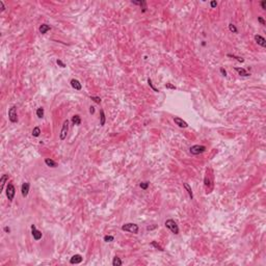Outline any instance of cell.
Segmentation results:
<instances>
[{"instance_id": "obj_1", "label": "cell", "mask_w": 266, "mask_h": 266, "mask_svg": "<svg viewBox=\"0 0 266 266\" xmlns=\"http://www.w3.org/2000/svg\"><path fill=\"white\" fill-rule=\"evenodd\" d=\"M122 230L125 231V232H130V233H133V234H137L138 231H139V228L136 224H132V223H129V224H125L124 225H122Z\"/></svg>"}, {"instance_id": "obj_2", "label": "cell", "mask_w": 266, "mask_h": 266, "mask_svg": "<svg viewBox=\"0 0 266 266\" xmlns=\"http://www.w3.org/2000/svg\"><path fill=\"white\" fill-rule=\"evenodd\" d=\"M165 227L172 231V233H174L176 235L179 234V227L174 219H167L166 222H165Z\"/></svg>"}, {"instance_id": "obj_3", "label": "cell", "mask_w": 266, "mask_h": 266, "mask_svg": "<svg viewBox=\"0 0 266 266\" xmlns=\"http://www.w3.org/2000/svg\"><path fill=\"white\" fill-rule=\"evenodd\" d=\"M206 151V147L202 144H194L190 148V153L192 155H200Z\"/></svg>"}, {"instance_id": "obj_4", "label": "cell", "mask_w": 266, "mask_h": 266, "mask_svg": "<svg viewBox=\"0 0 266 266\" xmlns=\"http://www.w3.org/2000/svg\"><path fill=\"white\" fill-rule=\"evenodd\" d=\"M15 194H16V188H15L14 184L8 183L7 186H6V197H7L8 201H11L12 202V201L14 200Z\"/></svg>"}, {"instance_id": "obj_5", "label": "cell", "mask_w": 266, "mask_h": 266, "mask_svg": "<svg viewBox=\"0 0 266 266\" xmlns=\"http://www.w3.org/2000/svg\"><path fill=\"white\" fill-rule=\"evenodd\" d=\"M8 119L12 123H17L18 122V114H17V107L12 106L8 110Z\"/></svg>"}, {"instance_id": "obj_6", "label": "cell", "mask_w": 266, "mask_h": 266, "mask_svg": "<svg viewBox=\"0 0 266 266\" xmlns=\"http://www.w3.org/2000/svg\"><path fill=\"white\" fill-rule=\"evenodd\" d=\"M68 131H69V121L66 120L62 124V128H61V134H59V138L61 140H64L67 137V134H68Z\"/></svg>"}, {"instance_id": "obj_7", "label": "cell", "mask_w": 266, "mask_h": 266, "mask_svg": "<svg viewBox=\"0 0 266 266\" xmlns=\"http://www.w3.org/2000/svg\"><path fill=\"white\" fill-rule=\"evenodd\" d=\"M31 234L33 236V239L37 240V241H39L40 239H42V236H43L42 232H41V231H39L36 228V225H31Z\"/></svg>"}, {"instance_id": "obj_8", "label": "cell", "mask_w": 266, "mask_h": 266, "mask_svg": "<svg viewBox=\"0 0 266 266\" xmlns=\"http://www.w3.org/2000/svg\"><path fill=\"white\" fill-rule=\"evenodd\" d=\"M29 187H30V184H29L28 182H25L22 184V186H21V193L24 198H26L28 193H29Z\"/></svg>"}, {"instance_id": "obj_9", "label": "cell", "mask_w": 266, "mask_h": 266, "mask_svg": "<svg viewBox=\"0 0 266 266\" xmlns=\"http://www.w3.org/2000/svg\"><path fill=\"white\" fill-rule=\"evenodd\" d=\"M82 260H83L82 256L77 254V255H74L73 257L70 259V263H71V264H79V263L82 262Z\"/></svg>"}, {"instance_id": "obj_10", "label": "cell", "mask_w": 266, "mask_h": 266, "mask_svg": "<svg viewBox=\"0 0 266 266\" xmlns=\"http://www.w3.org/2000/svg\"><path fill=\"white\" fill-rule=\"evenodd\" d=\"M174 122L177 124L179 127H181V128H187L188 127V124L185 122V121H183L181 118H178V117L174 118Z\"/></svg>"}, {"instance_id": "obj_11", "label": "cell", "mask_w": 266, "mask_h": 266, "mask_svg": "<svg viewBox=\"0 0 266 266\" xmlns=\"http://www.w3.org/2000/svg\"><path fill=\"white\" fill-rule=\"evenodd\" d=\"M255 41L257 42V44L260 45V46L266 47V40H265L263 37L259 36V34H256V36H255Z\"/></svg>"}, {"instance_id": "obj_12", "label": "cell", "mask_w": 266, "mask_h": 266, "mask_svg": "<svg viewBox=\"0 0 266 266\" xmlns=\"http://www.w3.org/2000/svg\"><path fill=\"white\" fill-rule=\"evenodd\" d=\"M71 85H72V87H73V88L76 89V91H80V89L82 88L81 83H80L77 79H72V80H71Z\"/></svg>"}, {"instance_id": "obj_13", "label": "cell", "mask_w": 266, "mask_h": 266, "mask_svg": "<svg viewBox=\"0 0 266 266\" xmlns=\"http://www.w3.org/2000/svg\"><path fill=\"white\" fill-rule=\"evenodd\" d=\"M131 2H132L133 4H137V5H139L140 7L143 8V13L145 12V9H147V2L143 1H143H142V0H139V1H133V0H132Z\"/></svg>"}, {"instance_id": "obj_14", "label": "cell", "mask_w": 266, "mask_h": 266, "mask_svg": "<svg viewBox=\"0 0 266 266\" xmlns=\"http://www.w3.org/2000/svg\"><path fill=\"white\" fill-rule=\"evenodd\" d=\"M50 29H51V27H50L48 24H42L41 26H40V32L42 34H45L47 31H49Z\"/></svg>"}, {"instance_id": "obj_15", "label": "cell", "mask_w": 266, "mask_h": 266, "mask_svg": "<svg viewBox=\"0 0 266 266\" xmlns=\"http://www.w3.org/2000/svg\"><path fill=\"white\" fill-rule=\"evenodd\" d=\"M235 70L236 71L238 72V74L240 75V76H243V77H248L249 76V73H247L246 71H245L244 69H242V68H235Z\"/></svg>"}, {"instance_id": "obj_16", "label": "cell", "mask_w": 266, "mask_h": 266, "mask_svg": "<svg viewBox=\"0 0 266 266\" xmlns=\"http://www.w3.org/2000/svg\"><path fill=\"white\" fill-rule=\"evenodd\" d=\"M72 123H73V125H76V126H78V125H80L81 124V119H80V117L78 114H75L74 117H72Z\"/></svg>"}, {"instance_id": "obj_17", "label": "cell", "mask_w": 266, "mask_h": 266, "mask_svg": "<svg viewBox=\"0 0 266 266\" xmlns=\"http://www.w3.org/2000/svg\"><path fill=\"white\" fill-rule=\"evenodd\" d=\"M183 186H184V188L187 190V192H188V195H189V198L190 199H193V193H192V190H191V187L189 186V184L188 183H183Z\"/></svg>"}, {"instance_id": "obj_18", "label": "cell", "mask_w": 266, "mask_h": 266, "mask_svg": "<svg viewBox=\"0 0 266 266\" xmlns=\"http://www.w3.org/2000/svg\"><path fill=\"white\" fill-rule=\"evenodd\" d=\"M45 163H46L48 166H50V167H56V166H57V163L55 162L54 160L49 159V158H46V159H45Z\"/></svg>"}, {"instance_id": "obj_19", "label": "cell", "mask_w": 266, "mask_h": 266, "mask_svg": "<svg viewBox=\"0 0 266 266\" xmlns=\"http://www.w3.org/2000/svg\"><path fill=\"white\" fill-rule=\"evenodd\" d=\"M112 265L113 266H121V265H123V262L118 256H115V257L113 258V261H112Z\"/></svg>"}, {"instance_id": "obj_20", "label": "cell", "mask_w": 266, "mask_h": 266, "mask_svg": "<svg viewBox=\"0 0 266 266\" xmlns=\"http://www.w3.org/2000/svg\"><path fill=\"white\" fill-rule=\"evenodd\" d=\"M100 114H101V117H100V125H101V126H104L106 119H105V113H104V110H103V109H101V111H100Z\"/></svg>"}, {"instance_id": "obj_21", "label": "cell", "mask_w": 266, "mask_h": 266, "mask_svg": "<svg viewBox=\"0 0 266 266\" xmlns=\"http://www.w3.org/2000/svg\"><path fill=\"white\" fill-rule=\"evenodd\" d=\"M6 180H8V176L7 175H3L1 179H0V183H1V191L3 190V187H4V184H5Z\"/></svg>"}, {"instance_id": "obj_22", "label": "cell", "mask_w": 266, "mask_h": 266, "mask_svg": "<svg viewBox=\"0 0 266 266\" xmlns=\"http://www.w3.org/2000/svg\"><path fill=\"white\" fill-rule=\"evenodd\" d=\"M32 135L34 137H39L40 135H41V129H40V127H34L33 130H32Z\"/></svg>"}, {"instance_id": "obj_23", "label": "cell", "mask_w": 266, "mask_h": 266, "mask_svg": "<svg viewBox=\"0 0 266 266\" xmlns=\"http://www.w3.org/2000/svg\"><path fill=\"white\" fill-rule=\"evenodd\" d=\"M37 117L39 119H42L44 118V108L43 107H39L37 109Z\"/></svg>"}, {"instance_id": "obj_24", "label": "cell", "mask_w": 266, "mask_h": 266, "mask_svg": "<svg viewBox=\"0 0 266 266\" xmlns=\"http://www.w3.org/2000/svg\"><path fill=\"white\" fill-rule=\"evenodd\" d=\"M229 29H230V31H231V32H233V33H237V32H238L237 28H236V26H235L233 23H230V24H229Z\"/></svg>"}, {"instance_id": "obj_25", "label": "cell", "mask_w": 266, "mask_h": 266, "mask_svg": "<svg viewBox=\"0 0 266 266\" xmlns=\"http://www.w3.org/2000/svg\"><path fill=\"white\" fill-rule=\"evenodd\" d=\"M228 57H231V58H235L236 61H238L239 62H243L244 61V59L242 57H238V56H236V55H233V54H228L227 55Z\"/></svg>"}, {"instance_id": "obj_26", "label": "cell", "mask_w": 266, "mask_h": 266, "mask_svg": "<svg viewBox=\"0 0 266 266\" xmlns=\"http://www.w3.org/2000/svg\"><path fill=\"white\" fill-rule=\"evenodd\" d=\"M113 240H114V237L111 236V235H105L104 236V241L105 242H111V241H113Z\"/></svg>"}, {"instance_id": "obj_27", "label": "cell", "mask_w": 266, "mask_h": 266, "mask_svg": "<svg viewBox=\"0 0 266 266\" xmlns=\"http://www.w3.org/2000/svg\"><path fill=\"white\" fill-rule=\"evenodd\" d=\"M148 83H149V85H150V87H151L154 92H156V93H158V92H159V89H158V88H156V87H155L154 85H153V82H152L151 78H149V79H148Z\"/></svg>"}, {"instance_id": "obj_28", "label": "cell", "mask_w": 266, "mask_h": 266, "mask_svg": "<svg viewBox=\"0 0 266 266\" xmlns=\"http://www.w3.org/2000/svg\"><path fill=\"white\" fill-rule=\"evenodd\" d=\"M149 185H150V183L149 182H142L139 184V186H140V188L142 189H143V190H147L148 189V187H149Z\"/></svg>"}, {"instance_id": "obj_29", "label": "cell", "mask_w": 266, "mask_h": 266, "mask_svg": "<svg viewBox=\"0 0 266 266\" xmlns=\"http://www.w3.org/2000/svg\"><path fill=\"white\" fill-rule=\"evenodd\" d=\"M151 244L153 245L154 247H156L157 249H159V250H164V249H163V248H162L161 246H160V245H159V244H158V243H157L156 241H152V242H151Z\"/></svg>"}, {"instance_id": "obj_30", "label": "cell", "mask_w": 266, "mask_h": 266, "mask_svg": "<svg viewBox=\"0 0 266 266\" xmlns=\"http://www.w3.org/2000/svg\"><path fill=\"white\" fill-rule=\"evenodd\" d=\"M91 100H93V101L95 103H97V104H100L101 103V98H99V97H91Z\"/></svg>"}, {"instance_id": "obj_31", "label": "cell", "mask_w": 266, "mask_h": 266, "mask_svg": "<svg viewBox=\"0 0 266 266\" xmlns=\"http://www.w3.org/2000/svg\"><path fill=\"white\" fill-rule=\"evenodd\" d=\"M56 63H57V64H58V66L61 67V68H66V63L62 62V61H61V59H57V61H56Z\"/></svg>"}, {"instance_id": "obj_32", "label": "cell", "mask_w": 266, "mask_h": 266, "mask_svg": "<svg viewBox=\"0 0 266 266\" xmlns=\"http://www.w3.org/2000/svg\"><path fill=\"white\" fill-rule=\"evenodd\" d=\"M165 87L169 88V89H176V86H175V85H173L172 83H166V84H165Z\"/></svg>"}, {"instance_id": "obj_33", "label": "cell", "mask_w": 266, "mask_h": 266, "mask_svg": "<svg viewBox=\"0 0 266 266\" xmlns=\"http://www.w3.org/2000/svg\"><path fill=\"white\" fill-rule=\"evenodd\" d=\"M219 71H220V73H222L223 76H225V77L227 76V71H225V70L224 68H220V69H219Z\"/></svg>"}, {"instance_id": "obj_34", "label": "cell", "mask_w": 266, "mask_h": 266, "mask_svg": "<svg viewBox=\"0 0 266 266\" xmlns=\"http://www.w3.org/2000/svg\"><path fill=\"white\" fill-rule=\"evenodd\" d=\"M258 21H259V22H260L261 24H262V25H265V24H266L265 20H264V19H263L262 17H258Z\"/></svg>"}, {"instance_id": "obj_35", "label": "cell", "mask_w": 266, "mask_h": 266, "mask_svg": "<svg viewBox=\"0 0 266 266\" xmlns=\"http://www.w3.org/2000/svg\"><path fill=\"white\" fill-rule=\"evenodd\" d=\"M261 6H262L263 9H266V1L265 0H263V1L261 2Z\"/></svg>"}, {"instance_id": "obj_36", "label": "cell", "mask_w": 266, "mask_h": 266, "mask_svg": "<svg viewBox=\"0 0 266 266\" xmlns=\"http://www.w3.org/2000/svg\"><path fill=\"white\" fill-rule=\"evenodd\" d=\"M89 113H91V114H94V113H95V107H94V106H91V107H89Z\"/></svg>"}, {"instance_id": "obj_37", "label": "cell", "mask_w": 266, "mask_h": 266, "mask_svg": "<svg viewBox=\"0 0 266 266\" xmlns=\"http://www.w3.org/2000/svg\"><path fill=\"white\" fill-rule=\"evenodd\" d=\"M0 7H1V12H3L4 9H5V6H4V4L2 1H0Z\"/></svg>"}, {"instance_id": "obj_38", "label": "cell", "mask_w": 266, "mask_h": 266, "mask_svg": "<svg viewBox=\"0 0 266 266\" xmlns=\"http://www.w3.org/2000/svg\"><path fill=\"white\" fill-rule=\"evenodd\" d=\"M211 7H215V6H217V2L216 1H211Z\"/></svg>"}, {"instance_id": "obj_39", "label": "cell", "mask_w": 266, "mask_h": 266, "mask_svg": "<svg viewBox=\"0 0 266 266\" xmlns=\"http://www.w3.org/2000/svg\"><path fill=\"white\" fill-rule=\"evenodd\" d=\"M3 230H4V232H5V233H9V232H11V229H9L8 227H4Z\"/></svg>"}]
</instances>
